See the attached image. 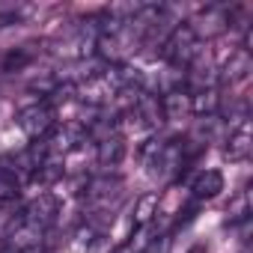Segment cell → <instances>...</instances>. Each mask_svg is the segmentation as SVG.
Segmentation results:
<instances>
[{"label":"cell","mask_w":253,"mask_h":253,"mask_svg":"<svg viewBox=\"0 0 253 253\" xmlns=\"http://www.w3.org/2000/svg\"><path fill=\"white\" fill-rule=\"evenodd\" d=\"M176 72H185L197 57H200V36L194 33L191 24H176L170 30V36L164 39L161 51H158Z\"/></svg>","instance_id":"obj_1"},{"label":"cell","mask_w":253,"mask_h":253,"mask_svg":"<svg viewBox=\"0 0 253 253\" xmlns=\"http://www.w3.org/2000/svg\"><path fill=\"white\" fill-rule=\"evenodd\" d=\"M54 125H57V110H54V104H48V101L27 104V107H21V113H18V128H21L30 140H45V137L51 134Z\"/></svg>","instance_id":"obj_2"},{"label":"cell","mask_w":253,"mask_h":253,"mask_svg":"<svg viewBox=\"0 0 253 253\" xmlns=\"http://www.w3.org/2000/svg\"><path fill=\"white\" fill-rule=\"evenodd\" d=\"M125 119H134V125H143V128H158L164 122V107H161V95L155 92H137V98L128 104L125 110Z\"/></svg>","instance_id":"obj_3"},{"label":"cell","mask_w":253,"mask_h":253,"mask_svg":"<svg viewBox=\"0 0 253 253\" xmlns=\"http://www.w3.org/2000/svg\"><path fill=\"white\" fill-rule=\"evenodd\" d=\"M57 214H60V203H57V197H54V194H39L36 200H30V203H27V209H24L21 220L45 232V229L57 220Z\"/></svg>","instance_id":"obj_4"},{"label":"cell","mask_w":253,"mask_h":253,"mask_svg":"<svg viewBox=\"0 0 253 253\" xmlns=\"http://www.w3.org/2000/svg\"><path fill=\"white\" fill-rule=\"evenodd\" d=\"M122 158H125V140H122V134L107 131L104 137H98V143H95V161H98V167L113 170V167L122 164Z\"/></svg>","instance_id":"obj_5"},{"label":"cell","mask_w":253,"mask_h":253,"mask_svg":"<svg viewBox=\"0 0 253 253\" xmlns=\"http://www.w3.org/2000/svg\"><path fill=\"white\" fill-rule=\"evenodd\" d=\"M250 72H253V57H250V51L235 48V51L229 54V60L223 63V69H220V81H223V84H241V81L250 78Z\"/></svg>","instance_id":"obj_6"},{"label":"cell","mask_w":253,"mask_h":253,"mask_svg":"<svg viewBox=\"0 0 253 253\" xmlns=\"http://www.w3.org/2000/svg\"><path fill=\"white\" fill-rule=\"evenodd\" d=\"M253 152V140H250V128H247V122H241L235 131H229L226 143H223V158L238 164V161H247Z\"/></svg>","instance_id":"obj_7"},{"label":"cell","mask_w":253,"mask_h":253,"mask_svg":"<svg viewBox=\"0 0 253 253\" xmlns=\"http://www.w3.org/2000/svg\"><path fill=\"white\" fill-rule=\"evenodd\" d=\"M223 191V176L217 173V170H200L194 179H191V194H194V200L200 203V200H211V197H217Z\"/></svg>","instance_id":"obj_8"},{"label":"cell","mask_w":253,"mask_h":253,"mask_svg":"<svg viewBox=\"0 0 253 253\" xmlns=\"http://www.w3.org/2000/svg\"><path fill=\"white\" fill-rule=\"evenodd\" d=\"M21 185H24V176L15 167V158L12 161L0 158V200H15L21 194Z\"/></svg>","instance_id":"obj_9"},{"label":"cell","mask_w":253,"mask_h":253,"mask_svg":"<svg viewBox=\"0 0 253 253\" xmlns=\"http://www.w3.org/2000/svg\"><path fill=\"white\" fill-rule=\"evenodd\" d=\"M161 107H164V119H182L191 113V98L185 89H173V92L161 95Z\"/></svg>","instance_id":"obj_10"},{"label":"cell","mask_w":253,"mask_h":253,"mask_svg":"<svg viewBox=\"0 0 253 253\" xmlns=\"http://www.w3.org/2000/svg\"><path fill=\"white\" fill-rule=\"evenodd\" d=\"M33 57H36V51H33V45H21V48H12L3 60H0V69H3L6 75H15V72H24L30 63H33Z\"/></svg>","instance_id":"obj_11"},{"label":"cell","mask_w":253,"mask_h":253,"mask_svg":"<svg viewBox=\"0 0 253 253\" xmlns=\"http://www.w3.org/2000/svg\"><path fill=\"white\" fill-rule=\"evenodd\" d=\"M155 214H158V194H146V197H140L137 206H134V226H146Z\"/></svg>","instance_id":"obj_12"},{"label":"cell","mask_w":253,"mask_h":253,"mask_svg":"<svg viewBox=\"0 0 253 253\" xmlns=\"http://www.w3.org/2000/svg\"><path fill=\"white\" fill-rule=\"evenodd\" d=\"M60 176H63V164H60L57 158H48V161H45V164L30 176V179H33V182H39V185H54Z\"/></svg>","instance_id":"obj_13"},{"label":"cell","mask_w":253,"mask_h":253,"mask_svg":"<svg viewBox=\"0 0 253 253\" xmlns=\"http://www.w3.org/2000/svg\"><path fill=\"white\" fill-rule=\"evenodd\" d=\"M229 220H250V200H247V191H241L235 197V203L229 206Z\"/></svg>","instance_id":"obj_14"},{"label":"cell","mask_w":253,"mask_h":253,"mask_svg":"<svg viewBox=\"0 0 253 253\" xmlns=\"http://www.w3.org/2000/svg\"><path fill=\"white\" fill-rule=\"evenodd\" d=\"M140 253H170V235H155V238H149Z\"/></svg>","instance_id":"obj_15"}]
</instances>
